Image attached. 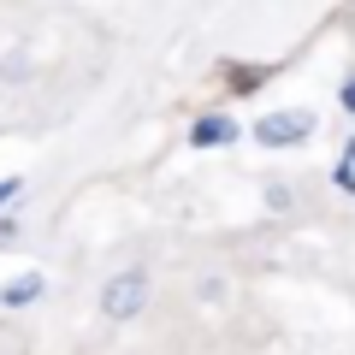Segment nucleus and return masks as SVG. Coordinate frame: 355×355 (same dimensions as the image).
<instances>
[{"instance_id":"obj_1","label":"nucleus","mask_w":355,"mask_h":355,"mask_svg":"<svg viewBox=\"0 0 355 355\" xmlns=\"http://www.w3.org/2000/svg\"><path fill=\"white\" fill-rule=\"evenodd\" d=\"M148 296H154V279L142 266H125V272H113V279L101 284V320L125 326V320H137L142 308H148Z\"/></svg>"},{"instance_id":"obj_2","label":"nucleus","mask_w":355,"mask_h":355,"mask_svg":"<svg viewBox=\"0 0 355 355\" xmlns=\"http://www.w3.org/2000/svg\"><path fill=\"white\" fill-rule=\"evenodd\" d=\"M308 130H314V113L308 107H291V113H266L254 125V142L261 148H291V142H308Z\"/></svg>"},{"instance_id":"obj_3","label":"nucleus","mask_w":355,"mask_h":355,"mask_svg":"<svg viewBox=\"0 0 355 355\" xmlns=\"http://www.w3.org/2000/svg\"><path fill=\"white\" fill-rule=\"evenodd\" d=\"M231 137H237V125L219 119V113H207V119H196V125H190V142H196V148H219V142H231Z\"/></svg>"},{"instance_id":"obj_4","label":"nucleus","mask_w":355,"mask_h":355,"mask_svg":"<svg viewBox=\"0 0 355 355\" xmlns=\"http://www.w3.org/2000/svg\"><path fill=\"white\" fill-rule=\"evenodd\" d=\"M36 291H42V279L30 272V279H18V284H6V291H0V302H6V308H18V302H30Z\"/></svg>"},{"instance_id":"obj_5","label":"nucleus","mask_w":355,"mask_h":355,"mask_svg":"<svg viewBox=\"0 0 355 355\" xmlns=\"http://www.w3.org/2000/svg\"><path fill=\"white\" fill-rule=\"evenodd\" d=\"M231 89H237V95H249V89H261V71H254V65H249V71H237V83H231Z\"/></svg>"},{"instance_id":"obj_6","label":"nucleus","mask_w":355,"mask_h":355,"mask_svg":"<svg viewBox=\"0 0 355 355\" xmlns=\"http://www.w3.org/2000/svg\"><path fill=\"white\" fill-rule=\"evenodd\" d=\"M18 196V178H6V184H0V202H12Z\"/></svg>"},{"instance_id":"obj_7","label":"nucleus","mask_w":355,"mask_h":355,"mask_svg":"<svg viewBox=\"0 0 355 355\" xmlns=\"http://www.w3.org/2000/svg\"><path fill=\"white\" fill-rule=\"evenodd\" d=\"M343 107H349V113H355V77H349V89H343Z\"/></svg>"}]
</instances>
